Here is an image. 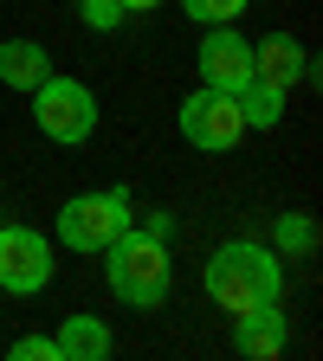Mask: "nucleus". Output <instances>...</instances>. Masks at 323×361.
Listing matches in <instances>:
<instances>
[{
	"mask_svg": "<svg viewBox=\"0 0 323 361\" xmlns=\"http://www.w3.org/2000/svg\"><path fill=\"white\" fill-rule=\"evenodd\" d=\"M207 297L226 310V316H246V310H265L285 297V258L271 245H252V239H233L207 258Z\"/></svg>",
	"mask_w": 323,
	"mask_h": 361,
	"instance_id": "1",
	"label": "nucleus"
},
{
	"mask_svg": "<svg viewBox=\"0 0 323 361\" xmlns=\"http://www.w3.org/2000/svg\"><path fill=\"white\" fill-rule=\"evenodd\" d=\"M104 284L129 310H162L168 303V284H175L168 245L155 233H143V226H123V233L104 245Z\"/></svg>",
	"mask_w": 323,
	"mask_h": 361,
	"instance_id": "2",
	"label": "nucleus"
},
{
	"mask_svg": "<svg viewBox=\"0 0 323 361\" xmlns=\"http://www.w3.org/2000/svg\"><path fill=\"white\" fill-rule=\"evenodd\" d=\"M33 123L52 135V142L78 149V142H90V129H98V97H90V84L52 71V78L33 90Z\"/></svg>",
	"mask_w": 323,
	"mask_h": 361,
	"instance_id": "3",
	"label": "nucleus"
},
{
	"mask_svg": "<svg viewBox=\"0 0 323 361\" xmlns=\"http://www.w3.org/2000/svg\"><path fill=\"white\" fill-rule=\"evenodd\" d=\"M129 226V188H104V194H78L59 207V245L71 252H104Z\"/></svg>",
	"mask_w": 323,
	"mask_h": 361,
	"instance_id": "4",
	"label": "nucleus"
},
{
	"mask_svg": "<svg viewBox=\"0 0 323 361\" xmlns=\"http://www.w3.org/2000/svg\"><path fill=\"white\" fill-rule=\"evenodd\" d=\"M52 284V239L33 226H0V290L39 297Z\"/></svg>",
	"mask_w": 323,
	"mask_h": 361,
	"instance_id": "5",
	"label": "nucleus"
},
{
	"mask_svg": "<svg viewBox=\"0 0 323 361\" xmlns=\"http://www.w3.org/2000/svg\"><path fill=\"white\" fill-rule=\"evenodd\" d=\"M181 135H188L194 149H207V155L233 149L240 135H246V116H240V104H233V90H213V84H201L194 97L181 104Z\"/></svg>",
	"mask_w": 323,
	"mask_h": 361,
	"instance_id": "6",
	"label": "nucleus"
},
{
	"mask_svg": "<svg viewBox=\"0 0 323 361\" xmlns=\"http://www.w3.org/2000/svg\"><path fill=\"white\" fill-rule=\"evenodd\" d=\"M194 65H201V84H213V90H240V84L252 78V39H240V26H207Z\"/></svg>",
	"mask_w": 323,
	"mask_h": 361,
	"instance_id": "7",
	"label": "nucleus"
},
{
	"mask_svg": "<svg viewBox=\"0 0 323 361\" xmlns=\"http://www.w3.org/2000/svg\"><path fill=\"white\" fill-rule=\"evenodd\" d=\"M252 78H265V84H278V90H291L298 78H310V52L298 39H285V32H271L265 45H252Z\"/></svg>",
	"mask_w": 323,
	"mask_h": 361,
	"instance_id": "8",
	"label": "nucleus"
},
{
	"mask_svg": "<svg viewBox=\"0 0 323 361\" xmlns=\"http://www.w3.org/2000/svg\"><path fill=\"white\" fill-rule=\"evenodd\" d=\"M240 323V355H252V361H271V355H285V342H291V329H285V310L278 303H265V310H246V316H233Z\"/></svg>",
	"mask_w": 323,
	"mask_h": 361,
	"instance_id": "9",
	"label": "nucleus"
},
{
	"mask_svg": "<svg viewBox=\"0 0 323 361\" xmlns=\"http://www.w3.org/2000/svg\"><path fill=\"white\" fill-rule=\"evenodd\" d=\"M52 342H59V361H104V355L117 348V336L104 329V316H84V310L65 316Z\"/></svg>",
	"mask_w": 323,
	"mask_h": 361,
	"instance_id": "10",
	"label": "nucleus"
},
{
	"mask_svg": "<svg viewBox=\"0 0 323 361\" xmlns=\"http://www.w3.org/2000/svg\"><path fill=\"white\" fill-rule=\"evenodd\" d=\"M45 78H52L45 45H33V39H0V84H7V90H39Z\"/></svg>",
	"mask_w": 323,
	"mask_h": 361,
	"instance_id": "11",
	"label": "nucleus"
},
{
	"mask_svg": "<svg viewBox=\"0 0 323 361\" xmlns=\"http://www.w3.org/2000/svg\"><path fill=\"white\" fill-rule=\"evenodd\" d=\"M233 104H240L246 129H278V123H285V90L265 84V78H246V84L233 90Z\"/></svg>",
	"mask_w": 323,
	"mask_h": 361,
	"instance_id": "12",
	"label": "nucleus"
},
{
	"mask_svg": "<svg viewBox=\"0 0 323 361\" xmlns=\"http://www.w3.org/2000/svg\"><path fill=\"white\" fill-rule=\"evenodd\" d=\"M271 239H278L285 258H310V252H317V219H310V213H278Z\"/></svg>",
	"mask_w": 323,
	"mask_h": 361,
	"instance_id": "13",
	"label": "nucleus"
},
{
	"mask_svg": "<svg viewBox=\"0 0 323 361\" xmlns=\"http://www.w3.org/2000/svg\"><path fill=\"white\" fill-rule=\"evenodd\" d=\"M181 7H188L201 26H233V20L252 7V0H181Z\"/></svg>",
	"mask_w": 323,
	"mask_h": 361,
	"instance_id": "14",
	"label": "nucleus"
},
{
	"mask_svg": "<svg viewBox=\"0 0 323 361\" xmlns=\"http://www.w3.org/2000/svg\"><path fill=\"white\" fill-rule=\"evenodd\" d=\"M78 20H84L90 32H117V26L129 20V13L117 7V0H78Z\"/></svg>",
	"mask_w": 323,
	"mask_h": 361,
	"instance_id": "15",
	"label": "nucleus"
},
{
	"mask_svg": "<svg viewBox=\"0 0 323 361\" xmlns=\"http://www.w3.org/2000/svg\"><path fill=\"white\" fill-rule=\"evenodd\" d=\"M7 355H13V361H59V342H52V336H20Z\"/></svg>",
	"mask_w": 323,
	"mask_h": 361,
	"instance_id": "16",
	"label": "nucleus"
},
{
	"mask_svg": "<svg viewBox=\"0 0 323 361\" xmlns=\"http://www.w3.org/2000/svg\"><path fill=\"white\" fill-rule=\"evenodd\" d=\"M117 7H123V13H155L162 0H117Z\"/></svg>",
	"mask_w": 323,
	"mask_h": 361,
	"instance_id": "17",
	"label": "nucleus"
},
{
	"mask_svg": "<svg viewBox=\"0 0 323 361\" xmlns=\"http://www.w3.org/2000/svg\"><path fill=\"white\" fill-rule=\"evenodd\" d=\"M265 7H271V0H265Z\"/></svg>",
	"mask_w": 323,
	"mask_h": 361,
	"instance_id": "18",
	"label": "nucleus"
}]
</instances>
